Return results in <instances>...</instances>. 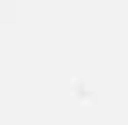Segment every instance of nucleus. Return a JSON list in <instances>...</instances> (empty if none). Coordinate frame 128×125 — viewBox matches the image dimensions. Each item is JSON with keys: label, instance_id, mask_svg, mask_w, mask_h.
Returning <instances> with one entry per match:
<instances>
[]
</instances>
